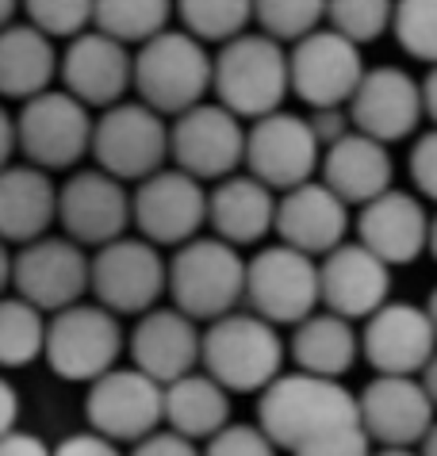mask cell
<instances>
[{"label": "cell", "mask_w": 437, "mask_h": 456, "mask_svg": "<svg viewBox=\"0 0 437 456\" xmlns=\"http://www.w3.org/2000/svg\"><path fill=\"white\" fill-rule=\"evenodd\" d=\"M177 20L196 43L227 46L250 31L253 4H246V0H181Z\"/></svg>", "instance_id": "cell-34"}, {"label": "cell", "mask_w": 437, "mask_h": 456, "mask_svg": "<svg viewBox=\"0 0 437 456\" xmlns=\"http://www.w3.org/2000/svg\"><path fill=\"white\" fill-rule=\"evenodd\" d=\"M127 456H203V449L196 445V441L173 434V429H158L153 437L138 441V445L127 452Z\"/></svg>", "instance_id": "cell-42"}, {"label": "cell", "mask_w": 437, "mask_h": 456, "mask_svg": "<svg viewBox=\"0 0 437 456\" xmlns=\"http://www.w3.org/2000/svg\"><path fill=\"white\" fill-rule=\"evenodd\" d=\"M215 104L235 111L242 123H257L284 111L292 93L288 46L273 43L261 31H246L242 39L215 50Z\"/></svg>", "instance_id": "cell-2"}, {"label": "cell", "mask_w": 437, "mask_h": 456, "mask_svg": "<svg viewBox=\"0 0 437 456\" xmlns=\"http://www.w3.org/2000/svg\"><path fill=\"white\" fill-rule=\"evenodd\" d=\"M58 73L62 54L28 20H16L12 28L0 31V100L31 104L54 88Z\"/></svg>", "instance_id": "cell-29"}, {"label": "cell", "mask_w": 437, "mask_h": 456, "mask_svg": "<svg viewBox=\"0 0 437 456\" xmlns=\"http://www.w3.org/2000/svg\"><path fill=\"white\" fill-rule=\"evenodd\" d=\"M16 150H20V131H16V116L0 104V173H4L8 166H16Z\"/></svg>", "instance_id": "cell-46"}, {"label": "cell", "mask_w": 437, "mask_h": 456, "mask_svg": "<svg viewBox=\"0 0 437 456\" xmlns=\"http://www.w3.org/2000/svg\"><path fill=\"white\" fill-rule=\"evenodd\" d=\"M376 445H372V437L365 434V426H345V429H334V434L311 441V445L295 449L292 456H372Z\"/></svg>", "instance_id": "cell-41"}, {"label": "cell", "mask_w": 437, "mask_h": 456, "mask_svg": "<svg viewBox=\"0 0 437 456\" xmlns=\"http://www.w3.org/2000/svg\"><path fill=\"white\" fill-rule=\"evenodd\" d=\"M372 456H422L418 449H376Z\"/></svg>", "instance_id": "cell-52"}, {"label": "cell", "mask_w": 437, "mask_h": 456, "mask_svg": "<svg viewBox=\"0 0 437 456\" xmlns=\"http://www.w3.org/2000/svg\"><path fill=\"white\" fill-rule=\"evenodd\" d=\"M23 20L35 31H43L50 43H58V39L73 43L85 31H93L96 4L93 0H28L23 4Z\"/></svg>", "instance_id": "cell-38"}, {"label": "cell", "mask_w": 437, "mask_h": 456, "mask_svg": "<svg viewBox=\"0 0 437 456\" xmlns=\"http://www.w3.org/2000/svg\"><path fill=\"white\" fill-rule=\"evenodd\" d=\"M58 226L81 249H104L135 226V196L104 169H77L58 188Z\"/></svg>", "instance_id": "cell-12"}, {"label": "cell", "mask_w": 437, "mask_h": 456, "mask_svg": "<svg viewBox=\"0 0 437 456\" xmlns=\"http://www.w3.org/2000/svg\"><path fill=\"white\" fill-rule=\"evenodd\" d=\"M288 66H292V96L307 104V111L350 108V100L357 96V88H361L368 73L361 46H353L330 28H318L311 39L292 46Z\"/></svg>", "instance_id": "cell-15"}, {"label": "cell", "mask_w": 437, "mask_h": 456, "mask_svg": "<svg viewBox=\"0 0 437 456\" xmlns=\"http://www.w3.org/2000/svg\"><path fill=\"white\" fill-rule=\"evenodd\" d=\"M323 142L315 138L311 123L300 111H276L250 123L246 134V173L257 176L265 188H273L276 196L292 192L300 184L318 181L323 169Z\"/></svg>", "instance_id": "cell-11"}, {"label": "cell", "mask_w": 437, "mask_h": 456, "mask_svg": "<svg viewBox=\"0 0 437 456\" xmlns=\"http://www.w3.org/2000/svg\"><path fill=\"white\" fill-rule=\"evenodd\" d=\"M20 154L43 173H77L85 154H93L96 119L66 88H50L16 116Z\"/></svg>", "instance_id": "cell-8"}, {"label": "cell", "mask_w": 437, "mask_h": 456, "mask_svg": "<svg viewBox=\"0 0 437 456\" xmlns=\"http://www.w3.org/2000/svg\"><path fill=\"white\" fill-rule=\"evenodd\" d=\"M276 204L280 196L265 188L250 173H235L211 188L208 200V226L227 246H257L268 231H276Z\"/></svg>", "instance_id": "cell-27"}, {"label": "cell", "mask_w": 437, "mask_h": 456, "mask_svg": "<svg viewBox=\"0 0 437 456\" xmlns=\"http://www.w3.org/2000/svg\"><path fill=\"white\" fill-rule=\"evenodd\" d=\"M58 188L54 176L16 161L0 173V238L20 249L50 234L58 223Z\"/></svg>", "instance_id": "cell-28"}, {"label": "cell", "mask_w": 437, "mask_h": 456, "mask_svg": "<svg viewBox=\"0 0 437 456\" xmlns=\"http://www.w3.org/2000/svg\"><path fill=\"white\" fill-rule=\"evenodd\" d=\"M135 231L153 246H173L181 249L196 242L208 226V200L211 192L196 176L181 173L177 166L161 169L135 188Z\"/></svg>", "instance_id": "cell-17"}, {"label": "cell", "mask_w": 437, "mask_h": 456, "mask_svg": "<svg viewBox=\"0 0 437 456\" xmlns=\"http://www.w3.org/2000/svg\"><path fill=\"white\" fill-rule=\"evenodd\" d=\"M50 314L20 296L0 299V369H28L46 353Z\"/></svg>", "instance_id": "cell-33"}, {"label": "cell", "mask_w": 437, "mask_h": 456, "mask_svg": "<svg viewBox=\"0 0 437 456\" xmlns=\"http://www.w3.org/2000/svg\"><path fill=\"white\" fill-rule=\"evenodd\" d=\"M165 426L188 441L218 437L230 426V391L215 384L208 372H192L165 387Z\"/></svg>", "instance_id": "cell-31"}, {"label": "cell", "mask_w": 437, "mask_h": 456, "mask_svg": "<svg viewBox=\"0 0 437 456\" xmlns=\"http://www.w3.org/2000/svg\"><path fill=\"white\" fill-rule=\"evenodd\" d=\"M350 204H342L323 181L300 184L280 196L276 204V238L307 257H330L334 249L350 242Z\"/></svg>", "instance_id": "cell-25"}, {"label": "cell", "mask_w": 437, "mask_h": 456, "mask_svg": "<svg viewBox=\"0 0 437 456\" xmlns=\"http://www.w3.org/2000/svg\"><path fill=\"white\" fill-rule=\"evenodd\" d=\"M288 357L295 372L318 376V379H342L361 357V334L353 322L338 319L330 311H315L307 322L292 330Z\"/></svg>", "instance_id": "cell-30"}, {"label": "cell", "mask_w": 437, "mask_h": 456, "mask_svg": "<svg viewBox=\"0 0 437 456\" xmlns=\"http://www.w3.org/2000/svg\"><path fill=\"white\" fill-rule=\"evenodd\" d=\"M392 35L407 58L437 69V0H403V4H395Z\"/></svg>", "instance_id": "cell-37"}, {"label": "cell", "mask_w": 437, "mask_h": 456, "mask_svg": "<svg viewBox=\"0 0 437 456\" xmlns=\"http://www.w3.org/2000/svg\"><path fill=\"white\" fill-rule=\"evenodd\" d=\"M88 429L115 445H138L165 422V387L138 369H115L85 391Z\"/></svg>", "instance_id": "cell-14"}, {"label": "cell", "mask_w": 437, "mask_h": 456, "mask_svg": "<svg viewBox=\"0 0 437 456\" xmlns=\"http://www.w3.org/2000/svg\"><path fill=\"white\" fill-rule=\"evenodd\" d=\"M169 299L192 322H218L246 303V257L215 234H200L169 257Z\"/></svg>", "instance_id": "cell-5"}, {"label": "cell", "mask_w": 437, "mask_h": 456, "mask_svg": "<svg viewBox=\"0 0 437 456\" xmlns=\"http://www.w3.org/2000/svg\"><path fill=\"white\" fill-rule=\"evenodd\" d=\"M430 257L437 261V215H433V226H430Z\"/></svg>", "instance_id": "cell-54"}, {"label": "cell", "mask_w": 437, "mask_h": 456, "mask_svg": "<svg viewBox=\"0 0 437 456\" xmlns=\"http://www.w3.org/2000/svg\"><path fill=\"white\" fill-rule=\"evenodd\" d=\"M284 338L273 322L257 319L253 311H235L227 319L203 326V357L200 369L230 395H261L284 372Z\"/></svg>", "instance_id": "cell-4"}, {"label": "cell", "mask_w": 437, "mask_h": 456, "mask_svg": "<svg viewBox=\"0 0 437 456\" xmlns=\"http://www.w3.org/2000/svg\"><path fill=\"white\" fill-rule=\"evenodd\" d=\"M350 119L353 131L376 138L383 146L418 134V123L426 119L422 81L410 77L403 66H372L357 96L350 100Z\"/></svg>", "instance_id": "cell-20"}, {"label": "cell", "mask_w": 437, "mask_h": 456, "mask_svg": "<svg viewBox=\"0 0 437 456\" xmlns=\"http://www.w3.org/2000/svg\"><path fill=\"white\" fill-rule=\"evenodd\" d=\"M280 449L257 422H230L223 434L203 445V456H276Z\"/></svg>", "instance_id": "cell-39"}, {"label": "cell", "mask_w": 437, "mask_h": 456, "mask_svg": "<svg viewBox=\"0 0 437 456\" xmlns=\"http://www.w3.org/2000/svg\"><path fill=\"white\" fill-rule=\"evenodd\" d=\"M253 23L261 35L292 50L303 39H311L318 28H326V4H318V0H261V4H253Z\"/></svg>", "instance_id": "cell-35"}, {"label": "cell", "mask_w": 437, "mask_h": 456, "mask_svg": "<svg viewBox=\"0 0 437 456\" xmlns=\"http://www.w3.org/2000/svg\"><path fill=\"white\" fill-rule=\"evenodd\" d=\"M357 422H361V407H357V395L342 379L284 372L257 395V426L284 452H295L334 434V429Z\"/></svg>", "instance_id": "cell-1"}, {"label": "cell", "mask_w": 437, "mask_h": 456, "mask_svg": "<svg viewBox=\"0 0 437 456\" xmlns=\"http://www.w3.org/2000/svg\"><path fill=\"white\" fill-rule=\"evenodd\" d=\"M361 426L376 449H418L437 422V411L410 376H372L357 395Z\"/></svg>", "instance_id": "cell-19"}, {"label": "cell", "mask_w": 437, "mask_h": 456, "mask_svg": "<svg viewBox=\"0 0 437 456\" xmlns=\"http://www.w3.org/2000/svg\"><path fill=\"white\" fill-rule=\"evenodd\" d=\"M246 134L250 126L235 111L223 104H200L169 126L173 166L196 176L200 184H218L235 176L238 166H246Z\"/></svg>", "instance_id": "cell-16"}, {"label": "cell", "mask_w": 437, "mask_h": 456, "mask_svg": "<svg viewBox=\"0 0 437 456\" xmlns=\"http://www.w3.org/2000/svg\"><path fill=\"white\" fill-rule=\"evenodd\" d=\"M422 379V387H426V395H430V403H433V411H437V357L430 361V369L418 376Z\"/></svg>", "instance_id": "cell-49"}, {"label": "cell", "mask_w": 437, "mask_h": 456, "mask_svg": "<svg viewBox=\"0 0 437 456\" xmlns=\"http://www.w3.org/2000/svg\"><path fill=\"white\" fill-rule=\"evenodd\" d=\"M127 353H131V369L169 387L177 379L200 372L203 330L177 307H158L135 322L131 338H127Z\"/></svg>", "instance_id": "cell-24"}, {"label": "cell", "mask_w": 437, "mask_h": 456, "mask_svg": "<svg viewBox=\"0 0 437 456\" xmlns=\"http://www.w3.org/2000/svg\"><path fill=\"white\" fill-rule=\"evenodd\" d=\"M161 296H169V257H161V249L146 238L127 234L93 253V303L115 319H143L158 311Z\"/></svg>", "instance_id": "cell-10"}, {"label": "cell", "mask_w": 437, "mask_h": 456, "mask_svg": "<svg viewBox=\"0 0 437 456\" xmlns=\"http://www.w3.org/2000/svg\"><path fill=\"white\" fill-rule=\"evenodd\" d=\"M323 303L318 261L284 242L257 249L246 261V311L273 326H300Z\"/></svg>", "instance_id": "cell-9"}, {"label": "cell", "mask_w": 437, "mask_h": 456, "mask_svg": "<svg viewBox=\"0 0 437 456\" xmlns=\"http://www.w3.org/2000/svg\"><path fill=\"white\" fill-rule=\"evenodd\" d=\"M407 173H410V184H415V196L437 204V126L422 131L415 142H410Z\"/></svg>", "instance_id": "cell-40"}, {"label": "cell", "mask_w": 437, "mask_h": 456, "mask_svg": "<svg viewBox=\"0 0 437 456\" xmlns=\"http://www.w3.org/2000/svg\"><path fill=\"white\" fill-rule=\"evenodd\" d=\"M58 77H62V88L73 100H81L88 111L93 108L108 111L115 104H123L127 88H135V54L93 28L81 39L66 43Z\"/></svg>", "instance_id": "cell-22"}, {"label": "cell", "mask_w": 437, "mask_h": 456, "mask_svg": "<svg viewBox=\"0 0 437 456\" xmlns=\"http://www.w3.org/2000/svg\"><path fill=\"white\" fill-rule=\"evenodd\" d=\"M395 4L388 0H334L326 4V28L338 31L353 46H368L392 31Z\"/></svg>", "instance_id": "cell-36"}, {"label": "cell", "mask_w": 437, "mask_h": 456, "mask_svg": "<svg viewBox=\"0 0 437 456\" xmlns=\"http://www.w3.org/2000/svg\"><path fill=\"white\" fill-rule=\"evenodd\" d=\"M54 456H123V449L115 441L93 434V429H81V434H70L54 445Z\"/></svg>", "instance_id": "cell-43"}, {"label": "cell", "mask_w": 437, "mask_h": 456, "mask_svg": "<svg viewBox=\"0 0 437 456\" xmlns=\"http://www.w3.org/2000/svg\"><path fill=\"white\" fill-rule=\"evenodd\" d=\"M426 314L433 319V330H437V288L430 291V299H426Z\"/></svg>", "instance_id": "cell-53"}, {"label": "cell", "mask_w": 437, "mask_h": 456, "mask_svg": "<svg viewBox=\"0 0 437 456\" xmlns=\"http://www.w3.org/2000/svg\"><path fill=\"white\" fill-rule=\"evenodd\" d=\"M173 12L177 8L165 0H96L93 28L127 50H143L146 43L169 31Z\"/></svg>", "instance_id": "cell-32"}, {"label": "cell", "mask_w": 437, "mask_h": 456, "mask_svg": "<svg viewBox=\"0 0 437 456\" xmlns=\"http://www.w3.org/2000/svg\"><path fill=\"white\" fill-rule=\"evenodd\" d=\"M318 181H323L342 204L350 208H368L372 200H380L383 192H392L395 181V161L392 150L368 138L361 131L345 134L342 142H334L323 154V169H318Z\"/></svg>", "instance_id": "cell-26"}, {"label": "cell", "mask_w": 437, "mask_h": 456, "mask_svg": "<svg viewBox=\"0 0 437 456\" xmlns=\"http://www.w3.org/2000/svg\"><path fill=\"white\" fill-rule=\"evenodd\" d=\"M12 276H16V253H12V249H8V242L0 238V299L8 296Z\"/></svg>", "instance_id": "cell-47"}, {"label": "cell", "mask_w": 437, "mask_h": 456, "mask_svg": "<svg viewBox=\"0 0 437 456\" xmlns=\"http://www.w3.org/2000/svg\"><path fill=\"white\" fill-rule=\"evenodd\" d=\"M0 456H54V449L31 429H16V434L0 437Z\"/></svg>", "instance_id": "cell-44"}, {"label": "cell", "mask_w": 437, "mask_h": 456, "mask_svg": "<svg viewBox=\"0 0 437 456\" xmlns=\"http://www.w3.org/2000/svg\"><path fill=\"white\" fill-rule=\"evenodd\" d=\"M85 291H93V257L66 234H46L16 253L12 296L28 299L43 314L77 307L85 303Z\"/></svg>", "instance_id": "cell-13"}, {"label": "cell", "mask_w": 437, "mask_h": 456, "mask_svg": "<svg viewBox=\"0 0 437 456\" xmlns=\"http://www.w3.org/2000/svg\"><path fill=\"white\" fill-rule=\"evenodd\" d=\"M422 104H426V119L437 126V69L422 77Z\"/></svg>", "instance_id": "cell-48"}, {"label": "cell", "mask_w": 437, "mask_h": 456, "mask_svg": "<svg viewBox=\"0 0 437 456\" xmlns=\"http://www.w3.org/2000/svg\"><path fill=\"white\" fill-rule=\"evenodd\" d=\"M215 88V54L196 43L185 28H169L143 50H135V93L146 108L165 119L208 104Z\"/></svg>", "instance_id": "cell-3"}, {"label": "cell", "mask_w": 437, "mask_h": 456, "mask_svg": "<svg viewBox=\"0 0 437 456\" xmlns=\"http://www.w3.org/2000/svg\"><path fill=\"white\" fill-rule=\"evenodd\" d=\"M12 23H16V4H12V0H0V31L12 28Z\"/></svg>", "instance_id": "cell-50"}, {"label": "cell", "mask_w": 437, "mask_h": 456, "mask_svg": "<svg viewBox=\"0 0 437 456\" xmlns=\"http://www.w3.org/2000/svg\"><path fill=\"white\" fill-rule=\"evenodd\" d=\"M318 284H323V311L345 322H368L392 303V265H383L361 242H345L318 261Z\"/></svg>", "instance_id": "cell-21"}, {"label": "cell", "mask_w": 437, "mask_h": 456, "mask_svg": "<svg viewBox=\"0 0 437 456\" xmlns=\"http://www.w3.org/2000/svg\"><path fill=\"white\" fill-rule=\"evenodd\" d=\"M430 226L433 215L422 204V196L403 192V188H392L380 200H372L353 219L357 242L372 249L392 269L415 265L422 253H430Z\"/></svg>", "instance_id": "cell-23"}, {"label": "cell", "mask_w": 437, "mask_h": 456, "mask_svg": "<svg viewBox=\"0 0 437 456\" xmlns=\"http://www.w3.org/2000/svg\"><path fill=\"white\" fill-rule=\"evenodd\" d=\"M20 429V391L12 387V379L0 376V437Z\"/></svg>", "instance_id": "cell-45"}, {"label": "cell", "mask_w": 437, "mask_h": 456, "mask_svg": "<svg viewBox=\"0 0 437 456\" xmlns=\"http://www.w3.org/2000/svg\"><path fill=\"white\" fill-rule=\"evenodd\" d=\"M123 349H127V334L120 319L100 303H77L70 311L50 314L43 361L66 384L93 387L96 379L120 369Z\"/></svg>", "instance_id": "cell-6"}, {"label": "cell", "mask_w": 437, "mask_h": 456, "mask_svg": "<svg viewBox=\"0 0 437 456\" xmlns=\"http://www.w3.org/2000/svg\"><path fill=\"white\" fill-rule=\"evenodd\" d=\"M361 357L376 376L418 379L437 357V330L426 307L392 299L383 311H376L361 330Z\"/></svg>", "instance_id": "cell-18"}, {"label": "cell", "mask_w": 437, "mask_h": 456, "mask_svg": "<svg viewBox=\"0 0 437 456\" xmlns=\"http://www.w3.org/2000/svg\"><path fill=\"white\" fill-rule=\"evenodd\" d=\"M169 119L146 108L143 100L131 104H115L96 116V134H93V161L115 181H135L143 184L173 161V142H169Z\"/></svg>", "instance_id": "cell-7"}, {"label": "cell", "mask_w": 437, "mask_h": 456, "mask_svg": "<svg viewBox=\"0 0 437 456\" xmlns=\"http://www.w3.org/2000/svg\"><path fill=\"white\" fill-rule=\"evenodd\" d=\"M418 452H422V456H437V422H433V429L426 434V441L418 445Z\"/></svg>", "instance_id": "cell-51"}]
</instances>
